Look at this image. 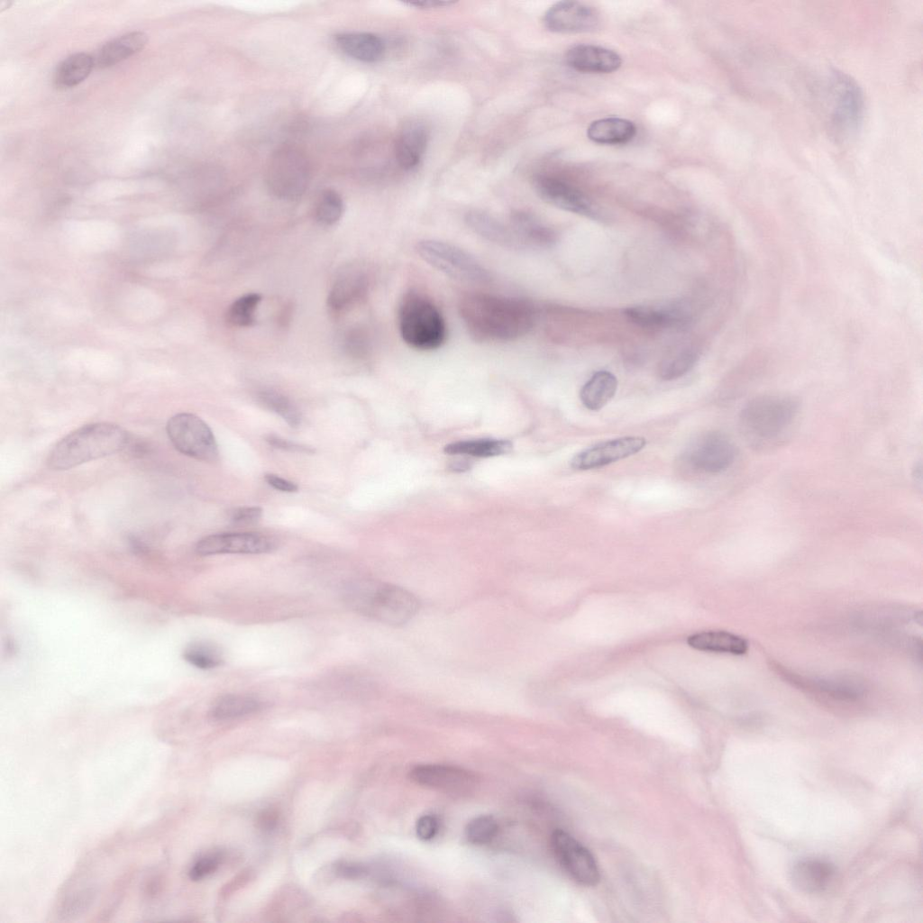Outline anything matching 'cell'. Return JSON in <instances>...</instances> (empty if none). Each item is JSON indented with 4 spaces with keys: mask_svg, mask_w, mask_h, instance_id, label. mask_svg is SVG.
Masks as SVG:
<instances>
[{
    "mask_svg": "<svg viewBox=\"0 0 923 923\" xmlns=\"http://www.w3.org/2000/svg\"><path fill=\"white\" fill-rule=\"evenodd\" d=\"M458 312L477 342H508L528 334L537 310L529 300L484 292H468L458 301Z\"/></svg>",
    "mask_w": 923,
    "mask_h": 923,
    "instance_id": "1",
    "label": "cell"
},
{
    "mask_svg": "<svg viewBox=\"0 0 923 923\" xmlns=\"http://www.w3.org/2000/svg\"><path fill=\"white\" fill-rule=\"evenodd\" d=\"M348 606L360 614L389 626H402L419 610L418 599L409 590L376 580H353L343 588Z\"/></svg>",
    "mask_w": 923,
    "mask_h": 923,
    "instance_id": "2",
    "label": "cell"
},
{
    "mask_svg": "<svg viewBox=\"0 0 923 923\" xmlns=\"http://www.w3.org/2000/svg\"><path fill=\"white\" fill-rule=\"evenodd\" d=\"M129 443V434L110 423L83 425L63 437L50 452L47 464L56 471L69 470L92 460L116 453Z\"/></svg>",
    "mask_w": 923,
    "mask_h": 923,
    "instance_id": "3",
    "label": "cell"
},
{
    "mask_svg": "<svg viewBox=\"0 0 923 923\" xmlns=\"http://www.w3.org/2000/svg\"><path fill=\"white\" fill-rule=\"evenodd\" d=\"M800 411L799 401L786 395H763L749 400L739 416L745 436L754 446H770L790 432Z\"/></svg>",
    "mask_w": 923,
    "mask_h": 923,
    "instance_id": "4",
    "label": "cell"
},
{
    "mask_svg": "<svg viewBox=\"0 0 923 923\" xmlns=\"http://www.w3.org/2000/svg\"><path fill=\"white\" fill-rule=\"evenodd\" d=\"M826 94L829 135L837 143L849 142L857 136L864 123V91L852 76L834 69L827 78Z\"/></svg>",
    "mask_w": 923,
    "mask_h": 923,
    "instance_id": "5",
    "label": "cell"
},
{
    "mask_svg": "<svg viewBox=\"0 0 923 923\" xmlns=\"http://www.w3.org/2000/svg\"><path fill=\"white\" fill-rule=\"evenodd\" d=\"M398 326L405 343L419 351L438 349L447 336L445 321L437 306L429 297L414 289L400 300Z\"/></svg>",
    "mask_w": 923,
    "mask_h": 923,
    "instance_id": "6",
    "label": "cell"
},
{
    "mask_svg": "<svg viewBox=\"0 0 923 923\" xmlns=\"http://www.w3.org/2000/svg\"><path fill=\"white\" fill-rule=\"evenodd\" d=\"M311 178V164L306 152L292 143L276 148L265 168L266 185L272 195L284 200H296L306 190Z\"/></svg>",
    "mask_w": 923,
    "mask_h": 923,
    "instance_id": "7",
    "label": "cell"
},
{
    "mask_svg": "<svg viewBox=\"0 0 923 923\" xmlns=\"http://www.w3.org/2000/svg\"><path fill=\"white\" fill-rule=\"evenodd\" d=\"M416 250L423 260L450 278L474 284H487L492 279L481 262L450 242L424 239L416 243Z\"/></svg>",
    "mask_w": 923,
    "mask_h": 923,
    "instance_id": "8",
    "label": "cell"
},
{
    "mask_svg": "<svg viewBox=\"0 0 923 923\" xmlns=\"http://www.w3.org/2000/svg\"><path fill=\"white\" fill-rule=\"evenodd\" d=\"M173 446L181 453L203 462H215L219 452L215 435L207 424L190 413H179L166 425Z\"/></svg>",
    "mask_w": 923,
    "mask_h": 923,
    "instance_id": "9",
    "label": "cell"
},
{
    "mask_svg": "<svg viewBox=\"0 0 923 923\" xmlns=\"http://www.w3.org/2000/svg\"><path fill=\"white\" fill-rule=\"evenodd\" d=\"M736 455V445L726 434L709 431L690 443L684 459L694 471L714 474L728 469Z\"/></svg>",
    "mask_w": 923,
    "mask_h": 923,
    "instance_id": "10",
    "label": "cell"
},
{
    "mask_svg": "<svg viewBox=\"0 0 923 923\" xmlns=\"http://www.w3.org/2000/svg\"><path fill=\"white\" fill-rule=\"evenodd\" d=\"M551 845L560 865L573 881L583 886L599 883L600 873L593 854L572 836L555 830L551 836Z\"/></svg>",
    "mask_w": 923,
    "mask_h": 923,
    "instance_id": "11",
    "label": "cell"
},
{
    "mask_svg": "<svg viewBox=\"0 0 923 923\" xmlns=\"http://www.w3.org/2000/svg\"><path fill=\"white\" fill-rule=\"evenodd\" d=\"M409 775L418 785L453 795L470 793L477 785L471 772L449 764H419L410 770Z\"/></svg>",
    "mask_w": 923,
    "mask_h": 923,
    "instance_id": "12",
    "label": "cell"
},
{
    "mask_svg": "<svg viewBox=\"0 0 923 923\" xmlns=\"http://www.w3.org/2000/svg\"><path fill=\"white\" fill-rule=\"evenodd\" d=\"M276 541L266 535L252 532L219 533L199 540L196 552L202 556L238 553L259 554L272 552Z\"/></svg>",
    "mask_w": 923,
    "mask_h": 923,
    "instance_id": "13",
    "label": "cell"
},
{
    "mask_svg": "<svg viewBox=\"0 0 923 923\" xmlns=\"http://www.w3.org/2000/svg\"><path fill=\"white\" fill-rule=\"evenodd\" d=\"M646 445L642 436H623L597 443L576 453L571 467L578 471L598 469L634 455Z\"/></svg>",
    "mask_w": 923,
    "mask_h": 923,
    "instance_id": "14",
    "label": "cell"
},
{
    "mask_svg": "<svg viewBox=\"0 0 923 923\" xmlns=\"http://www.w3.org/2000/svg\"><path fill=\"white\" fill-rule=\"evenodd\" d=\"M600 23L599 12L578 1H560L544 15L545 27L557 33L587 32L596 30Z\"/></svg>",
    "mask_w": 923,
    "mask_h": 923,
    "instance_id": "15",
    "label": "cell"
},
{
    "mask_svg": "<svg viewBox=\"0 0 923 923\" xmlns=\"http://www.w3.org/2000/svg\"><path fill=\"white\" fill-rule=\"evenodd\" d=\"M533 185L539 197L553 206L585 216L596 215L592 201L579 188L562 179L539 175L534 178Z\"/></svg>",
    "mask_w": 923,
    "mask_h": 923,
    "instance_id": "16",
    "label": "cell"
},
{
    "mask_svg": "<svg viewBox=\"0 0 923 923\" xmlns=\"http://www.w3.org/2000/svg\"><path fill=\"white\" fill-rule=\"evenodd\" d=\"M565 61L571 69L583 73H611L622 64L617 52L593 44L572 46L566 52Z\"/></svg>",
    "mask_w": 923,
    "mask_h": 923,
    "instance_id": "17",
    "label": "cell"
},
{
    "mask_svg": "<svg viewBox=\"0 0 923 923\" xmlns=\"http://www.w3.org/2000/svg\"><path fill=\"white\" fill-rule=\"evenodd\" d=\"M464 221L472 232L494 244L516 251L526 250L509 223L505 224L492 215L471 210L466 213Z\"/></svg>",
    "mask_w": 923,
    "mask_h": 923,
    "instance_id": "18",
    "label": "cell"
},
{
    "mask_svg": "<svg viewBox=\"0 0 923 923\" xmlns=\"http://www.w3.org/2000/svg\"><path fill=\"white\" fill-rule=\"evenodd\" d=\"M370 278L362 270H352L339 276L333 284L327 304L334 312L347 310L366 298Z\"/></svg>",
    "mask_w": 923,
    "mask_h": 923,
    "instance_id": "19",
    "label": "cell"
},
{
    "mask_svg": "<svg viewBox=\"0 0 923 923\" xmlns=\"http://www.w3.org/2000/svg\"><path fill=\"white\" fill-rule=\"evenodd\" d=\"M428 139V128L419 120H411L402 126L396 141L395 154L403 169L410 170L419 165Z\"/></svg>",
    "mask_w": 923,
    "mask_h": 923,
    "instance_id": "20",
    "label": "cell"
},
{
    "mask_svg": "<svg viewBox=\"0 0 923 923\" xmlns=\"http://www.w3.org/2000/svg\"><path fill=\"white\" fill-rule=\"evenodd\" d=\"M509 224L526 249H546L556 242L554 230L527 211H513Z\"/></svg>",
    "mask_w": 923,
    "mask_h": 923,
    "instance_id": "21",
    "label": "cell"
},
{
    "mask_svg": "<svg viewBox=\"0 0 923 923\" xmlns=\"http://www.w3.org/2000/svg\"><path fill=\"white\" fill-rule=\"evenodd\" d=\"M835 875V867L818 858H806L797 862L790 871L792 884L800 891L815 893L825 890Z\"/></svg>",
    "mask_w": 923,
    "mask_h": 923,
    "instance_id": "22",
    "label": "cell"
},
{
    "mask_svg": "<svg viewBox=\"0 0 923 923\" xmlns=\"http://www.w3.org/2000/svg\"><path fill=\"white\" fill-rule=\"evenodd\" d=\"M340 50L356 60L374 63L385 54L386 45L378 35L370 32H343L335 36Z\"/></svg>",
    "mask_w": 923,
    "mask_h": 923,
    "instance_id": "23",
    "label": "cell"
},
{
    "mask_svg": "<svg viewBox=\"0 0 923 923\" xmlns=\"http://www.w3.org/2000/svg\"><path fill=\"white\" fill-rule=\"evenodd\" d=\"M148 36L142 32H131L102 45L94 56L95 66L105 69L114 66L140 52L147 44Z\"/></svg>",
    "mask_w": 923,
    "mask_h": 923,
    "instance_id": "24",
    "label": "cell"
},
{
    "mask_svg": "<svg viewBox=\"0 0 923 923\" xmlns=\"http://www.w3.org/2000/svg\"><path fill=\"white\" fill-rule=\"evenodd\" d=\"M626 317L634 324L646 328H666L685 325L690 315L678 306L653 307L632 306L625 310Z\"/></svg>",
    "mask_w": 923,
    "mask_h": 923,
    "instance_id": "25",
    "label": "cell"
},
{
    "mask_svg": "<svg viewBox=\"0 0 923 923\" xmlns=\"http://www.w3.org/2000/svg\"><path fill=\"white\" fill-rule=\"evenodd\" d=\"M636 134L635 123L621 117H606L593 121L587 129V136L593 142L604 145L625 144Z\"/></svg>",
    "mask_w": 923,
    "mask_h": 923,
    "instance_id": "26",
    "label": "cell"
},
{
    "mask_svg": "<svg viewBox=\"0 0 923 923\" xmlns=\"http://www.w3.org/2000/svg\"><path fill=\"white\" fill-rule=\"evenodd\" d=\"M688 644L699 651L744 654L748 649L746 640L727 631H705L693 634L687 638Z\"/></svg>",
    "mask_w": 923,
    "mask_h": 923,
    "instance_id": "27",
    "label": "cell"
},
{
    "mask_svg": "<svg viewBox=\"0 0 923 923\" xmlns=\"http://www.w3.org/2000/svg\"><path fill=\"white\" fill-rule=\"evenodd\" d=\"M617 389L616 376L608 370H599L582 386L580 399L586 408L597 411L610 401Z\"/></svg>",
    "mask_w": 923,
    "mask_h": 923,
    "instance_id": "28",
    "label": "cell"
},
{
    "mask_svg": "<svg viewBox=\"0 0 923 923\" xmlns=\"http://www.w3.org/2000/svg\"><path fill=\"white\" fill-rule=\"evenodd\" d=\"M95 66L94 56L78 52L64 59L54 73L56 86L62 88L73 87L84 81Z\"/></svg>",
    "mask_w": 923,
    "mask_h": 923,
    "instance_id": "29",
    "label": "cell"
},
{
    "mask_svg": "<svg viewBox=\"0 0 923 923\" xmlns=\"http://www.w3.org/2000/svg\"><path fill=\"white\" fill-rule=\"evenodd\" d=\"M261 703L248 695L228 694L222 696L213 704L210 717L216 721H224L251 714L260 708Z\"/></svg>",
    "mask_w": 923,
    "mask_h": 923,
    "instance_id": "30",
    "label": "cell"
},
{
    "mask_svg": "<svg viewBox=\"0 0 923 923\" xmlns=\"http://www.w3.org/2000/svg\"><path fill=\"white\" fill-rule=\"evenodd\" d=\"M512 443L507 440L499 439H476L460 441L450 443L444 447V452L448 454H467L477 457H491L508 452Z\"/></svg>",
    "mask_w": 923,
    "mask_h": 923,
    "instance_id": "31",
    "label": "cell"
},
{
    "mask_svg": "<svg viewBox=\"0 0 923 923\" xmlns=\"http://www.w3.org/2000/svg\"><path fill=\"white\" fill-rule=\"evenodd\" d=\"M258 399L265 407L281 416L290 426L297 427L301 424L299 409L285 395L266 389L259 392Z\"/></svg>",
    "mask_w": 923,
    "mask_h": 923,
    "instance_id": "32",
    "label": "cell"
},
{
    "mask_svg": "<svg viewBox=\"0 0 923 923\" xmlns=\"http://www.w3.org/2000/svg\"><path fill=\"white\" fill-rule=\"evenodd\" d=\"M261 301L258 293H248L236 298L228 307L226 319L236 327H248L255 322V313Z\"/></svg>",
    "mask_w": 923,
    "mask_h": 923,
    "instance_id": "33",
    "label": "cell"
},
{
    "mask_svg": "<svg viewBox=\"0 0 923 923\" xmlns=\"http://www.w3.org/2000/svg\"><path fill=\"white\" fill-rule=\"evenodd\" d=\"M344 210L342 196L334 189H325L319 195L314 215L322 225L332 226L341 219Z\"/></svg>",
    "mask_w": 923,
    "mask_h": 923,
    "instance_id": "34",
    "label": "cell"
},
{
    "mask_svg": "<svg viewBox=\"0 0 923 923\" xmlns=\"http://www.w3.org/2000/svg\"><path fill=\"white\" fill-rule=\"evenodd\" d=\"M816 690L837 699L852 700L859 698L864 689L857 681L847 678L818 679L809 681Z\"/></svg>",
    "mask_w": 923,
    "mask_h": 923,
    "instance_id": "35",
    "label": "cell"
},
{
    "mask_svg": "<svg viewBox=\"0 0 923 923\" xmlns=\"http://www.w3.org/2000/svg\"><path fill=\"white\" fill-rule=\"evenodd\" d=\"M698 359V352L691 349L674 352L661 362L659 376L664 380H672L682 377L695 366Z\"/></svg>",
    "mask_w": 923,
    "mask_h": 923,
    "instance_id": "36",
    "label": "cell"
},
{
    "mask_svg": "<svg viewBox=\"0 0 923 923\" xmlns=\"http://www.w3.org/2000/svg\"><path fill=\"white\" fill-rule=\"evenodd\" d=\"M183 656L188 663L202 670L218 667L223 662L220 649L206 642H195L187 645Z\"/></svg>",
    "mask_w": 923,
    "mask_h": 923,
    "instance_id": "37",
    "label": "cell"
},
{
    "mask_svg": "<svg viewBox=\"0 0 923 923\" xmlns=\"http://www.w3.org/2000/svg\"><path fill=\"white\" fill-rule=\"evenodd\" d=\"M498 830V822L492 816L480 815L467 824L465 836L470 843L483 845L490 842L497 835Z\"/></svg>",
    "mask_w": 923,
    "mask_h": 923,
    "instance_id": "38",
    "label": "cell"
},
{
    "mask_svg": "<svg viewBox=\"0 0 923 923\" xmlns=\"http://www.w3.org/2000/svg\"><path fill=\"white\" fill-rule=\"evenodd\" d=\"M342 343L343 352L354 359L366 357L371 346L368 332L361 327L350 328L343 334Z\"/></svg>",
    "mask_w": 923,
    "mask_h": 923,
    "instance_id": "39",
    "label": "cell"
},
{
    "mask_svg": "<svg viewBox=\"0 0 923 923\" xmlns=\"http://www.w3.org/2000/svg\"><path fill=\"white\" fill-rule=\"evenodd\" d=\"M96 891L86 888L69 895L59 906V915L65 918L78 916L86 911L95 900Z\"/></svg>",
    "mask_w": 923,
    "mask_h": 923,
    "instance_id": "40",
    "label": "cell"
},
{
    "mask_svg": "<svg viewBox=\"0 0 923 923\" xmlns=\"http://www.w3.org/2000/svg\"><path fill=\"white\" fill-rule=\"evenodd\" d=\"M221 856L211 853L197 858L189 869L188 876L192 881H200L213 873L219 866Z\"/></svg>",
    "mask_w": 923,
    "mask_h": 923,
    "instance_id": "41",
    "label": "cell"
},
{
    "mask_svg": "<svg viewBox=\"0 0 923 923\" xmlns=\"http://www.w3.org/2000/svg\"><path fill=\"white\" fill-rule=\"evenodd\" d=\"M439 821L434 815H423L416 823V833L419 839L428 841L438 833Z\"/></svg>",
    "mask_w": 923,
    "mask_h": 923,
    "instance_id": "42",
    "label": "cell"
},
{
    "mask_svg": "<svg viewBox=\"0 0 923 923\" xmlns=\"http://www.w3.org/2000/svg\"><path fill=\"white\" fill-rule=\"evenodd\" d=\"M262 516L260 507H239L231 512L230 520L235 525H251L258 522Z\"/></svg>",
    "mask_w": 923,
    "mask_h": 923,
    "instance_id": "43",
    "label": "cell"
},
{
    "mask_svg": "<svg viewBox=\"0 0 923 923\" xmlns=\"http://www.w3.org/2000/svg\"><path fill=\"white\" fill-rule=\"evenodd\" d=\"M265 440L270 445L283 451L300 453H314L315 452L312 447L283 439L275 434H268Z\"/></svg>",
    "mask_w": 923,
    "mask_h": 923,
    "instance_id": "44",
    "label": "cell"
},
{
    "mask_svg": "<svg viewBox=\"0 0 923 923\" xmlns=\"http://www.w3.org/2000/svg\"><path fill=\"white\" fill-rule=\"evenodd\" d=\"M264 479L270 486L282 492L291 493L296 492L298 489V486L295 482L272 473L265 474Z\"/></svg>",
    "mask_w": 923,
    "mask_h": 923,
    "instance_id": "45",
    "label": "cell"
},
{
    "mask_svg": "<svg viewBox=\"0 0 923 923\" xmlns=\"http://www.w3.org/2000/svg\"><path fill=\"white\" fill-rule=\"evenodd\" d=\"M336 873L346 879H355L366 873L365 867L356 864L341 863L335 867Z\"/></svg>",
    "mask_w": 923,
    "mask_h": 923,
    "instance_id": "46",
    "label": "cell"
},
{
    "mask_svg": "<svg viewBox=\"0 0 923 923\" xmlns=\"http://www.w3.org/2000/svg\"><path fill=\"white\" fill-rule=\"evenodd\" d=\"M404 4L408 5L410 6L416 7V8H420V9H432V8H439V7L449 6L451 5H453L454 2H452V1H443V0H418V1L416 0V1L405 2Z\"/></svg>",
    "mask_w": 923,
    "mask_h": 923,
    "instance_id": "47",
    "label": "cell"
},
{
    "mask_svg": "<svg viewBox=\"0 0 923 923\" xmlns=\"http://www.w3.org/2000/svg\"><path fill=\"white\" fill-rule=\"evenodd\" d=\"M277 814L272 810H267L262 812L260 816L259 823L261 828L265 830H270L275 827L277 824Z\"/></svg>",
    "mask_w": 923,
    "mask_h": 923,
    "instance_id": "48",
    "label": "cell"
}]
</instances>
